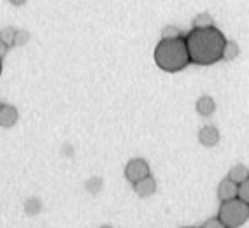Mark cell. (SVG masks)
Returning <instances> with one entry per match:
<instances>
[{"instance_id":"cell-1","label":"cell","mask_w":249,"mask_h":228,"mask_svg":"<svg viewBox=\"0 0 249 228\" xmlns=\"http://www.w3.org/2000/svg\"><path fill=\"white\" fill-rule=\"evenodd\" d=\"M184 39H186L190 60L195 65H213L223 60V48L227 39L218 28H193Z\"/></svg>"},{"instance_id":"cell-2","label":"cell","mask_w":249,"mask_h":228,"mask_svg":"<svg viewBox=\"0 0 249 228\" xmlns=\"http://www.w3.org/2000/svg\"><path fill=\"white\" fill-rule=\"evenodd\" d=\"M155 63L165 72H179L186 69L192 60L188 53L184 37H170L161 39L155 48Z\"/></svg>"},{"instance_id":"cell-3","label":"cell","mask_w":249,"mask_h":228,"mask_svg":"<svg viewBox=\"0 0 249 228\" xmlns=\"http://www.w3.org/2000/svg\"><path fill=\"white\" fill-rule=\"evenodd\" d=\"M218 218L225 228H239L249 219V204L239 197L221 202Z\"/></svg>"},{"instance_id":"cell-4","label":"cell","mask_w":249,"mask_h":228,"mask_svg":"<svg viewBox=\"0 0 249 228\" xmlns=\"http://www.w3.org/2000/svg\"><path fill=\"white\" fill-rule=\"evenodd\" d=\"M147 175H149V165H147V161L142 160V158H134V160H130L124 165V177L128 179L132 184L147 177Z\"/></svg>"},{"instance_id":"cell-5","label":"cell","mask_w":249,"mask_h":228,"mask_svg":"<svg viewBox=\"0 0 249 228\" xmlns=\"http://www.w3.org/2000/svg\"><path fill=\"white\" fill-rule=\"evenodd\" d=\"M18 109L11 105V104H2L0 105V126L4 128H11L18 123Z\"/></svg>"},{"instance_id":"cell-6","label":"cell","mask_w":249,"mask_h":228,"mask_svg":"<svg viewBox=\"0 0 249 228\" xmlns=\"http://www.w3.org/2000/svg\"><path fill=\"white\" fill-rule=\"evenodd\" d=\"M134 190H135V193H137L139 197H142V198L155 195V192H156V181H155V177H151V174H149L147 177L137 181V183L134 184Z\"/></svg>"},{"instance_id":"cell-7","label":"cell","mask_w":249,"mask_h":228,"mask_svg":"<svg viewBox=\"0 0 249 228\" xmlns=\"http://www.w3.org/2000/svg\"><path fill=\"white\" fill-rule=\"evenodd\" d=\"M198 140H200V144L205 146V148H214V146L219 142L218 128H214V126H204V128L198 132Z\"/></svg>"},{"instance_id":"cell-8","label":"cell","mask_w":249,"mask_h":228,"mask_svg":"<svg viewBox=\"0 0 249 228\" xmlns=\"http://www.w3.org/2000/svg\"><path fill=\"white\" fill-rule=\"evenodd\" d=\"M237 197V183H233L231 179H223L218 186V198L221 202L230 200V198Z\"/></svg>"},{"instance_id":"cell-9","label":"cell","mask_w":249,"mask_h":228,"mask_svg":"<svg viewBox=\"0 0 249 228\" xmlns=\"http://www.w3.org/2000/svg\"><path fill=\"white\" fill-rule=\"evenodd\" d=\"M214 111H216V104H214L213 97L202 95L200 99L196 100V112H198L200 116H211Z\"/></svg>"},{"instance_id":"cell-10","label":"cell","mask_w":249,"mask_h":228,"mask_svg":"<svg viewBox=\"0 0 249 228\" xmlns=\"http://www.w3.org/2000/svg\"><path fill=\"white\" fill-rule=\"evenodd\" d=\"M249 177V169L246 165H242V163H237V165H233L230 169V172H228V179H231L233 183L240 184L242 181H246V179Z\"/></svg>"},{"instance_id":"cell-11","label":"cell","mask_w":249,"mask_h":228,"mask_svg":"<svg viewBox=\"0 0 249 228\" xmlns=\"http://www.w3.org/2000/svg\"><path fill=\"white\" fill-rule=\"evenodd\" d=\"M237 54H239V46L235 42H231V40H227L225 48H223V60L231 62L233 58H237Z\"/></svg>"},{"instance_id":"cell-12","label":"cell","mask_w":249,"mask_h":228,"mask_svg":"<svg viewBox=\"0 0 249 228\" xmlns=\"http://www.w3.org/2000/svg\"><path fill=\"white\" fill-rule=\"evenodd\" d=\"M14 37H16V30L13 27H5L4 30H0V39L7 46H14Z\"/></svg>"},{"instance_id":"cell-13","label":"cell","mask_w":249,"mask_h":228,"mask_svg":"<svg viewBox=\"0 0 249 228\" xmlns=\"http://www.w3.org/2000/svg\"><path fill=\"white\" fill-rule=\"evenodd\" d=\"M237 197L249 204V177L240 184H237Z\"/></svg>"},{"instance_id":"cell-14","label":"cell","mask_w":249,"mask_h":228,"mask_svg":"<svg viewBox=\"0 0 249 228\" xmlns=\"http://www.w3.org/2000/svg\"><path fill=\"white\" fill-rule=\"evenodd\" d=\"M193 25H195V28H205V27H213V18H211L209 14L204 13V14H198L195 18V21H193Z\"/></svg>"},{"instance_id":"cell-15","label":"cell","mask_w":249,"mask_h":228,"mask_svg":"<svg viewBox=\"0 0 249 228\" xmlns=\"http://www.w3.org/2000/svg\"><path fill=\"white\" fill-rule=\"evenodd\" d=\"M25 210H27V214H37L40 210L39 198H28L27 204H25Z\"/></svg>"},{"instance_id":"cell-16","label":"cell","mask_w":249,"mask_h":228,"mask_svg":"<svg viewBox=\"0 0 249 228\" xmlns=\"http://www.w3.org/2000/svg\"><path fill=\"white\" fill-rule=\"evenodd\" d=\"M30 40V34L27 30H16V37H14V46H23Z\"/></svg>"},{"instance_id":"cell-17","label":"cell","mask_w":249,"mask_h":228,"mask_svg":"<svg viewBox=\"0 0 249 228\" xmlns=\"http://www.w3.org/2000/svg\"><path fill=\"white\" fill-rule=\"evenodd\" d=\"M181 35V32L178 30L176 27H167V28H163V32H161V37H165V39H170V37H179Z\"/></svg>"},{"instance_id":"cell-18","label":"cell","mask_w":249,"mask_h":228,"mask_svg":"<svg viewBox=\"0 0 249 228\" xmlns=\"http://www.w3.org/2000/svg\"><path fill=\"white\" fill-rule=\"evenodd\" d=\"M213 227H223L219 218H214V219H211V221H205L204 223V228H213Z\"/></svg>"},{"instance_id":"cell-19","label":"cell","mask_w":249,"mask_h":228,"mask_svg":"<svg viewBox=\"0 0 249 228\" xmlns=\"http://www.w3.org/2000/svg\"><path fill=\"white\" fill-rule=\"evenodd\" d=\"M7 48H9V46H7L4 42V40L0 39V60H2L5 56V53H7Z\"/></svg>"},{"instance_id":"cell-20","label":"cell","mask_w":249,"mask_h":228,"mask_svg":"<svg viewBox=\"0 0 249 228\" xmlns=\"http://www.w3.org/2000/svg\"><path fill=\"white\" fill-rule=\"evenodd\" d=\"M9 2H11L13 5H23L25 2H27V0H9Z\"/></svg>"},{"instance_id":"cell-21","label":"cell","mask_w":249,"mask_h":228,"mask_svg":"<svg viewBox=\"0 0 249 228\" xmlns=\"http://www.w3.org/2000/svg\"><path fill=\"white\" fill-rule=\"evenodd\" d=\"M0 74H2V62H0Z\"/></svg>"},{"instance_id":"cell-22","label":"cell","mask_w":249,"mask_h":228,"mask_svg":"<svg viewBox=\"0 0 249 228\" xmlns=\"http://www.w3.org/2000/svg\"><path fill=\"white\" fill-rule=\"evenodd\" d=\"M0 105H2V102H0Z\"/></svg>"}]
</instances>
